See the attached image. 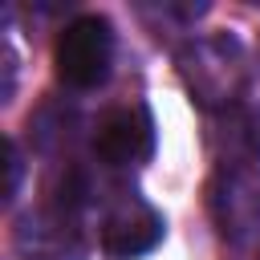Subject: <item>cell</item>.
<instances>
[{"mask_svg": "<svg viewBox=\"0 0 260 260\" xmlns=\"http://www.w3.org/2000/svg\"><path fill=\"white\" fill-rule=\"evenodd\" d=\"M179 77L203 110H236V98L248 81V53L236 37L211 32L179 49Z\"/></svg>", "mask_w": 260, "mask_h": 260, "instance_id": "1", "label": "cell"}, {"mask_svg": "<svg viewBox=\"0 0 260 260\" xmlns=\"http://www.w3.org/2000/svg\"><path fill=\"white\" fill-rule=\"evenodd\" d=\"M207 207L228 244H248L260 236V158L215 162L207 183Z\"/></svg>", "mask_w": 260, "mask_h": 260, "instance_id": "2", "label": "cell"}, {"mask_svg": "<svg viewBox=\"0 0 260 260\" xmlns=\"http://www.w3.org/2000/svg\"><path fill=\"white\" fill-rule=\"evenodd\" d=\"M53 65H57V77L73 89L102 85L114 65V24L98 12L73 16L53 45Z\"/></svg>", "mask_w": 260, "mask_h": 260, "instance_id": "3", "label": "cell"}, {"mask_svg": "<svg viewBox=\"0 0 260 260\" xmlns=\"http://www.w3.org/2000/svg\"><path fill=\"white\" fill-rule=\"evenodd\" d=\"M93 150L106 167H138L154 154V118L142 102L118 106L98 122Z\"/></svg>", "mask_w": 260, "mask_h": 260, "instance_id": "4", "label": "cell"}, {"mask_svg": "<svg viewBox=\"0 0 260 260\" xmlns=\"http://www.w3.org/2000/svg\"><path fill=\"white\" fill-rule=\"evenodd\" d=\"M162 240V215L142 199V195H122L106 223H102V252L110 260H134L146 256Z\"/></svg>", "mask_w": 260, "mask_h": 260, "instance_id": "5", "label": "cell"}, {"mask_svg": "<svg viewBox=\"0 0 260 260\" xmlns=\"http://www.w3.org/2000/svg\"><path fill=\"white\" fill-rule=\"evenodd\" d=\"M8 183H4V199H12L16 195V187H20V150H16V142H8Z\"/></svg>", "mask_w": 260, "mask_h": 260, "instance_id": "6", "label": "cell"}]
</instances>
